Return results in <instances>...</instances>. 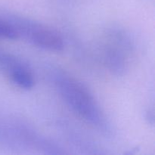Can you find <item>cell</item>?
<instances>
[{"label":"cell","mask_w":155,"mask_h":155,"mask_svg":"<svg viewBox=\"0 0 155 155\" xmlns=\"http://www.w3.org/2000/svg\"><path fill=\"white\" fill-rule=\"evenodd\" d=\"M64 99L78 116L91 124H99L101 116L95 100L89 89L80 82L64 77L58 81Z\"/></svg>","instance_id":"obj_1"},{"label":"cell","mask_w":155,"mask_h":155,"mask_svg":"<svg viewBox=\"0 0 155 155\" xmlns=\"http://www.w3.org/2000/svg\"><path fill=\"white\" fill-rule=\"evenodd\" d=\"M28 36L33 45L48 51H60L64 46L61 36L50 29L34 27L30 30Z\"/></svg>","instance_id":"obj_2"},{"label":"cell","mask_w":155,"mask_h":155,"mask_svg":"<svg viewBox=\"0 0 155 155\" xmlns=\"http://www.w3.org/2000/svg\"><path fill=\"white\" fill-rule=\"evenodd\" d=\"M7 73L13 83L18 87L28 89H31L34 85V79L30 71L18 62Z\"/></svg>","instance_id":"obj_3"},{"label":"cell","mask_w":155,"mask_h":155,"mask_svg":"<svg viewBox=\"0 0 155 155\" xmlns=\"http://www.w3.org/2000/svg\"><path fill=\"white\" fill-rule=\"evenodd\" d=\"M18 34V30L14 26L0 20V39H15Z\"/></svg>","instance_id":"obj_4"}]
</instances>
